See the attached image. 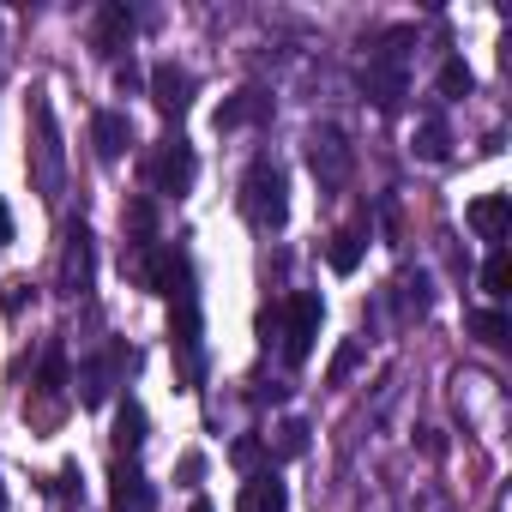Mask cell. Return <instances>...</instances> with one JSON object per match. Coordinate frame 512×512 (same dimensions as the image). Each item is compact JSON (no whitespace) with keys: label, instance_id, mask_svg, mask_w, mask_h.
<instances>
[{"label":"cell","instance_id":"25","mask_svg":"<svg viewBox=\"0 0 512 512\" xmlns=\"http://www.w3.org/2000/svg\"><path fill=\"white\" fill-rule=\"evenodd\" d=\"M127 223H133V235H139V247H145V241H151V229H157L151 199H133V205H127Z\"/></svg>","mask_w":512,"mask_h":512},{"label":"cell","instance_id":"8","mask_svg":"<svg viewBox=\"0 0 512 512\" xmlns=\"http://www.w3.org/2000/svg\"><path fill=\"white\" fill-rule=\"evenodd\" d=\"M91 272H97V260H91V229L73 223L67 229V247H61V290L67 296H85L91 290Z\"/></svg>","mask_w":512,"mask_h":512},{"label":"cell","instance_id":"32","mask_svg":"<svg viewBox=\"0 0 512 512\" xmlns=\"http://www.w3.org/2000/svg\"><path fill=\"white\" fill-rule=\"evenodd\" d=\"M0 512H7V482H0Z\"/></svg>","mask_w":512,"mask_h":512},{"label":"cell","instance_id":"11","mask_svg":"<svg viewBox=\"0 0 512 512\" xmlns=\"http://www.w3.org/2000/svg\"><path fill=\"white\" fill-rule=\"evenodd\" d=\"M284 506H290V488L278 470H253L235 494V512H284Z\"/></svg>","mask_w":512,"mask_h":512},{"label":"cell","instance_id":"10","mask_svg":"<svg viewBox=\"0 0 512 512\" xmlns=\"http://www.w3.org/2000/svg\"><path fill=\"white\" fill-rule=\"evenodd\" d=\"M133 31H139V19H133V7H121V0H109V7L97 13V31H91V49L103 55V61H115L127 43H133Z\"/></svg>","mask_w":512,"mask_h":512},{"label":"cell","instance_id":"4","mask_svg":"<svg viewBox=\"0 0 512 512\" xmlns=\"http://www.w3.org/2000/svg\"><path fill=\"white\" fill-rule=\"evenodd\" d=\"M169 344H175V356H181L175 380H181V392H193V386H199V374H205V344H199V308H193V302H181Z\"/></svg>","mask_w":512,"mask_h":512},{"label":"cell","instance_id":"17","mask_svg":"<svg viewBox=\"0 0 512 512\" xmlns=\"http://www.w3.org/2000/svg\"><path fill=\"white\" fill-rule=\"evenodd\" d=\"M362 247H368V241H362V229H338V235L326 241V266H332L338 278H350V272L362 266Z\"/></svg>","mask_w":512,"mask_h":512},{"label":"cell","instance_id":"16","mask_svg":"<svg viewBox=\"0 0 512 512\" xmlns=\"http://www.w3.org/2000/svg\"><path fill=\"white\" fill-rule=\"evenodd\" d=\"M31 109H37V127H43V145H37V151H43V163H37V181H43V187H61V145H55V115H49V103H43V97H37Z\"/></svg>","mask_w":512,"mask_h":512},{"label":"cell","instance_id":"14","mask_svg":"<svg viewBox=\"0 0 512 512\" xmlns=\"http://www.w3.org/2000/svg\"><path fill=\"white\" fill-rule=\"evenodd\" d=\"M260 115H272V97L266 91H235L223 109H217V133H229V127H247V121H260Z\"/></svg>","mask_w":512,"mask_h":512},{"label":"cell","instance_id":"24","mask_svg":"<svg viewBox=\"0 0 512 512\" xmlns=\"http://www.w3.org/2000/svg\"><path fill=\"white\" fill-rule=\"evenodd\" d=\"M109 386H103V362H85L79 368V404H103Z\"/></svg>","mask_w":512,"mask_h":512},{"label":"cell","instance_id":"13","mask_svg":"<svg viewBox=\"0 0 512 512\" xmlns=\"http://www.w3.org/2000/svg\"><path fill=\"white\" fill-rule=\"evenodd\" d=\"M91 139H97V157L115 163V157H127V145H133V121L115 115V109H103V115L91 121Z\"/></svg>","mask_w":512,"mask_h":512},{"label":"cell","instance_id":"6","mask_svg":"<svg viewBox=\"0 0 512 512\" xmlns=\"http://www.w3.org/2000/svg\"><path fill=\"white\" fill-rule=\"evenodd\" d=\"M350 163H356L350 139H344L338 127H314V139H308V169H314L326 187H338V181L350 175Z\"/></svg>","mask_w":512,"mask_h":512},{"label":"cell","instance_id":"15","mask_svg":"<svg viewBox=\"0 0 512 512\" xmlns=\"http://www.w3.org/2000/svg\"><path fill=\"white\" fill-rule=\"evenodd\" d=\"M362 91L374 97V109H398V97H404V67H392V61H374V67L362 73Z\"/></svg>","mask_w":512,"mask_h":512},{"label":"cell","instance_id":"29","mask_svg":"<svg viewBox=\"0 0 512 512\" xmlns=\"http://www.w3.org/2000/svg\"><path fill=\"white\" fill-rule=\"evenodd\" d=\"M115 85H121V91H133V85H139V67H133V61H127V67H115Z\"/></svg>","mask_w":512,"mask_h":512},{"label":"cell","instance_id":"28","mask_svg":"<svg viewBox=\"0 0 512 512\" xmlns=\"http://www.w3.org/2000/svg\"><path fill=\"white\" fill-rule=\"evenodd\" d=\"M356 356H362V350H356V344H344V350H338V362H332V380H344V374L356 368Z\"/></svg>","mask_w":512,"mask_h":512},{"label":"cell","instance_id":"12","mask_svg":"<svg viewBox=\"0 0 512 512\" xmlns=\"http://www.w3.org/2000/svg\"><path fill=\"white\" fill-rule=\"evenodd\" d=\"M464 223H470L482 241H506V223H512V199H506V193H482V199H470Z\"/></svg>","mask_w":512,"mask_h":512},{"label":"cell","instance_id":"22","mask_svg":"<svg viewBox=\"0 0 512 512\" xmlns=\"http://www.w3.org/2000/svg\"><path fill=\"white\" fill-rule=\"evenodd\" d=\"M470 85H476V73H470L458 55H452V61L440 67V97H470Z\"/></svg>","mask_w":512,"mask_h":512},{"label":"cell","instance_id":"9","mask_svg":"<svg viewBox=\"0 0 512 512\" xmlns=\"http://www.w3.org/2000/svg\"><path fill=\"white\" fill-rule=\"evenodd\" d=\"M145 85H151V103H157L163 115H187V103H193V73H187V67H175V61H157Z\"/></svg>","mask_w":512,"mask_h":512},{"label":"cell","instance_id":"7","mask_svg":"<svg viewBox=\"0 0 512 512\" xmlns=\"http://www.w3.org/2000/svg\"><path fill=\"white\" fill-rule=\"evenodd\" d=\"M109 506H115V512H151V506H157V488L145 482V470H139L133 458H121V464L109 470Z\"/></svg>","mask_w":512,"mask_h":512},{"label":"cell","instance_id":"30","mask_svg":"<svg viewBox=\"0 0 512 512\" xmlns=\"http://www.w3.org/2000/svg\"><path fill=\"white\" fill-rule=\"evenodd\" d=\"M0 247H13V211L0 205Z\"/></svg>","mask_w":512,"mask_h":512},{"label":"cell","instance_id":"27","mask_svg":"<svg viewBox=\"0 0 512 512\" xmlns=\"http://www.w3.org/2000/svg\"><path fill=\"white\" fill-rule=\"evenodd\" d=\"M229 458H235V464H241V470H253V464H260V458H266V446H260V440H253V434H241V440H235V452H229Z\"/></svg>","mask_w":512,"mask_h":512},{"label":"cell","instance_id":"31","mask_svg":"<svg viewBox=\"0 0 512 512\" xmlns=\"http://www.w3.org/2000/svg\"><path fill=\"white\" fill-rule=\"evenodd\" d=\"M193 512H211V500H193Z\"/></svg>","mask_w":512,"mask_h":512},{"label":"cell","instance_id":"2","mask_svg":"<svg viewBox=\"0 0 512 512\" xmlns=\"http://www.w3.org/2000/svg\"><path fill=\"white\" fill-rule=\"evenodd\" d=\"M193 175H199V157H193V145L181 139V133H169V139H157V151L145 157V181H151V193H187L193 187Z\"/></svg>","mask_w":512,"mask_h":512},{"label":"cell","instance_id":"23","mask_svg":"<svg viewBox=\"0 0 512 512\" xmlns=\"http://www.w3.org/2000/svg\"><path fill=\"white\" fill-rule=\"evenodd\" d=\"M37 386H43V398H61V392H67V356H61V350H49V362H43Z\"/></svg>","mask_w":512,"mask_h":512},{"label":"cell","instance_id":"26","mask_svg":"<svg viewBox=\"0 0 512 512\" xmlns=\"http://www.w3.org/2000/svg\"><path fill=\"white\" fill-rule=\"evenodd\" d=\"M278 446H284V458H302L308 452V422H284V440Z\"/></svg>","mask_w":512,"mask_h":512},{"label":"cell","instance_id":"3","mask_svg":"<svg viewBox=\"0 0 512 512\" xmlns=\"http://www.w3.org/2000/svg\"><path fill=\"white\" fill-rule=\"evenodd\" d=\"M320 320H326V302H320L314 290H296V296L284 302V362H290V368H302V362L314 356Z\"/></svg>","mask_w":512,"mask_h":512},{"label":"cell","instance_id":"21","mask_svg":"<svg viewBox=\"0 0 512 512\" xmlns=\"http://www.w3.org/2000/svg\"><path fill=\"white\" fill-rule=\"evenodd\" d=\"M416 151H422L428 163H446V157H452V139H446V121H434V115H428V121H422V133H416Z\"/></svg>","mask_w":512,"mask_h":512},{"label":"cell","instance_id":"20","mask_svg":"<svg viewBox=\"0 0 512 512\" xmlns=\"http://www.w3.org/2000/svg\"><path fill=\"white\" fill-rule=\"evenodd\" d=\"M482 290H488L494 302H500V296L512 290V253H506V247H494L488 260H482Z\"/></svg>","mask_w":512,"mask_h":512},{"label":"cell","instance_id":"19","mask_svg":"<svg viewBox=\"0 0 512 512\" xmlns=\"http://www.w3.org/2000/svg\"><path fill=\"white\" fill-rule=\"evenodd\" d=\"M139 446H145V410L127 398V404L115 410V452H127V458H133Z\"/></svg>","mask_w":512,"mask_h":512},{"label":"cell","instance_id":"1","mask_svg":"<svg viewBox=\"0 0 512 512\" xmlns=\"http://www.w3.org/2000/svg\"><path fill=\"white\" fill-rule=\"evenodd\" d=\"M241 217L253 229H284V217H290V181H284L278 157H253L247 163V175H241Z\"/></svg>","mask_w":512,"mask_h":512},{"label":"cell","instance_id":"18","mask_svg":"<svg viewBox=\"0 0 512 512\" xmlns=\"http://www.w3.org/2000/svg\"><path fill=\"white\" fill-rule=\"evenodd\" d=\"M470 338L488 344V350H506V344H512V320H506L500 308H476V314H470Z\"/></svg>","mask_w":512,"mask_h":512},{"label":"cell","instance_id":"5","mask_svg":"<svg viewBox=\"0 0 512 512\" xmlns=\"http://www.w3.org/2000/svg\"><path fill=\"white\" fill-rule=\"evenodd\" d=\"M145 284L157 290V296H181V302H193L187 290H193V272H187V253H175V247H145Z\"/></svg>","mask_w":512,"mask_h":512}]
</instances>
